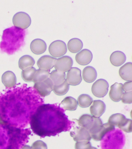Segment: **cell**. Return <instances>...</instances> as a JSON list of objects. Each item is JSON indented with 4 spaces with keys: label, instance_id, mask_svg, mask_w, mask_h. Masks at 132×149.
<instances>
[{
    "label": "cell",
    "instance_id": "cell-8",
    "mask_svg": "<svg viewBox=\"0 0 132 149\" xmlns=\"http://www.w3.org/2000/svg\"><path fill=\"white\" fill-rule=\"evenodd\" d=\"M109 85L106 80L99 79L93 84L91 91L95 96L103 97L105 96L108 91Z\"/></svg>",
    "mask_w": 132,
    "mask_h": 149
},
{
    "label": "cell",
    "instance_id": "cell-9",
    "mask_svg": "<svg viewBox=\"0 0 132 149\" xmlns=\"http://www.w3.org/2000/svg\"><path fill=\"white\" fill-rule=\"evenodd\" d=\"M48 50L51 55L55 58H58L66 53L67 45L63 41L55 40L50 44Z\"/></svg>",
    "mask_w": 132,
    "mask_h": 149
},
{
    "label": "cell",
    "instance_id": "cell-16",
    "mask_svg": "<svg viewBox=\"0 0 132 149\" xmlns=\"http://www.w3.org/2000/svg\"><path fill=\"white\" fill-rule=\"evenodd\" d=\"M90 108L91 115L94 117L99 118L104 113L106 110V105L101 100H94Z\"/></svg>",
    "mask_w": 132,
    "mask_h": 149
},
{
    "label": "cell",
    "instance_id": "cell-32",
    "mask_svg": "<svg viewBox=\"0 0 132 149\" xmlns=\"http://www.w3.org/2000/svg\"><path fill=\"white\" fill-rule=\"evenodd\" d=\"M132 120L126 118L117 126L125 132L131 133L132 131Z\"/></svg>",
    "mask_w": 132,
    "mask_h": 149
},
{
    "label": "cell",
    "instance_id": "cell-10",
    "mask_svg": "<svg viewBox=\"0 0 132 149\" xmlns=\"http://www.w3.org/2000/svg\"><path fill=\"white\" fill-rule=\"evenodd\" d=\"M115 128L114 126L111 125L108 123L103 124L97 127L92 132L90 133L91 138L97 141H101L106 133L114 130Z\"/></svg>",
    "mask_w": 132,
    "mask_h": 149
},
{
    "label": "cell",
    "instance_id": "cell-18",
    "mask_svg": "<svg viewBox=\"0 0 132 149\" xmlns=\"http://www.w3.org/2000/svg\"><path fill=\"white\" fill-rule=\"evenodd\" d=\"M2 81L4 86L8 88H14L17 84V79L15 74L11 71H8L3 74Z\"/></svg>",
    "mask_w": 132,
    "mask_h": 149
},
{
    "label": "cell",
    "instance_id": "cell-14",
    "mask_svg": "<svg viewBox=\"0 0 132 149\" xmlns=\"http://www.w3.org/2000/svg\"><path fill=\"white\" fill-rule=\"evenodd\" d=\"M57 59L48 55L41 57L38 60L37 65L40 69L50 71L55 65Z\"/></svg>",
    "mask_w": 132,
    "mask_h": 149
},
{
    "label": "cell",
    "instance_id": "cell-23",
    "mask_svg": "<svg viewBox=\"0 0 132 149\" xmlns=\"http://www.w3.org/2000/svg\"><path fill=\"white\" fill-rule=\"evenodd\" d=\"M49 78L51 80L54 86H59L65 81L66 74L64 73L54 70L50 74Z\"/></svg>",
    "mask_w": 132,
    "mask_h": 149
},
{
    "label": "cell",
    "instance_id": "cell-31",
    "mask_svg": "<svg viewBox=\"0 0 132 149\" xmlns=\"http://www.w3.org/2000/svg\"><path fill=\"white\" fill-rule=\"evenodd\" d=\"M126 117L123 114L116 113L111 115L109 118L108 123L113 126H117Z\"/></svg>",
    "mask_w": 132,
    "mask_h": 149
},
{
    "label": "cell",
    "instance_id": "cell-26",
    "mask_svg": "<svg viewBox=\"0 0 132 149\" xmlns=\"http://www.w3.org/2000/svg\"><path fill=\"white\" fill-rule=\"evenodd\" d=\"M35 63V61L29 55H24L20 58L19 61V66L22 70L33 67Z\"/></svg>",
    "mask_w": 132,
    "mask_h": 149
},
{
    "label": "cell",
    "instance_id": "cell-1",
    "mask_svg": "<svg viewBox=\"0 0 132 149\" xmlns=\"http://www.w3.org/2000/svg\"><path fill=\"white\" fill-rule=\"evenodd\" d=\"M43 99L34 89L24 84L0 92V117L3 123L25 129Z\"/></svg>",
    "mask_w": 132,
    "mask_h": 149
},
{
    "label": "cell",
    "instance_id": "cell-25",
    "mask_svg": "<svg viewBox=\"0 0 132 149\" xmlns=\"http://www.w3.org/2000/svg\"><path fill=\"white\" fill-rule=\"evenodd\" d=\"M83 47V42L79 38H72L68 42V49L72 53H76L79 52L82 49Z\"/></svg>",
    "mask_w": 132,
    "mask_h": 149
},
{
    "label": "cell",
    "instance_id": "cell-30",
    "mask_svg": "<svg viewBox=\"0 0 132 149\" xmlns=\"http://www.w3.org/2000/svg\"><path fill=\"white\" fill-rule=\"evenodd\" d=\"M36 70L33 67L23 70L21 72V76L23 80L26 82L33 81V77Z\"/></svg>",
    "mask_w": 132,
    "mask_h": 149
},
{
    "label": "cell",
    "instance_id": "cell-28",
    "mask_svg": "<svg viewBox=\"0 0 132 149\" xmlns=\"http://www.w3.org/2000/svg\"><path fill=\"white\" fill-rule=\"evenodd\" d=\"M93 100L90 95L86 94H81L77 99V104L82 108H87L92 104Z\"/></svg>",
    "mask_w": 132,
    "mask_h": 149
},
{
    "label": "cell",
    "instance_id": "cell-2",
    "mask_svg": "<svg viewBox=\"0 0 132 149\" xmlns=\"http://www.w3.org/2000/svg\"><path fill=\"white\" fill-rule=\"evenodd\" d=\"M64 112L57 104L41 105L31 118L30 123L32 131L44 138L69 131L73 122L69 120Z\"/></svg>",
    "mask_w": 132,
    "mask_h": 149
},
{
    "label": "cell",
    "instance_id": "cell-27",
    "mask_svg": "<svg viewBox=\"0 0 132 149\" xmlns=\"http://www.w3.org/2000/svg\"><path fill=\"white\" fill-rule=\"evenodd\" d=\"M50 74V71L40 69L36 70L33 77V81L35 83L44 81L49 78Z\"/></svg>",
    "mask_w": 132,
    "mask_h": 149
},
{
    "label": "cell",
    "instance_id": "cell-37",
    "mask_svg": "<svg viewBox=\"0 0 132 149\" xmlns=\"http://www.w3.org/2000/svg\"><path fill=\"white\" fill-rule=\"evenodd\" d=\"M21 149H32V148H31V147L29 146L28 145H25Z\"/></svg>",
    "mask_w": 132,
    "mask_h": 149
},
{
    "label": "cell",
    "instance_id": "cell-17",
    "mask_svg": "<svg viewBox=\"0 0 132 149\" xmlns=\"http://www.w3.org/2000/svg\"><path fill=\"white\" fill-rule=\"evenodd\" d=\"M122 86V84L116 82L111 86L109 96L112 101L117 102L121 100L124 93Z\"/></svg>",
    "mask_w": 132,
    "mask_h": 149
},
{
    "label": "cell",
    "instance_id": "cell-24",
    "mask_svg": "<svg viewBox=\"0 0 132 149\" xmlns=\"http://www.w3.org/2000/svg\"><path fill=\"white\" fill-rule=\"evenodd\" d=\"M60 104L65 110L75 111L78 105L77 100L70 96L67 97L64 99Z\"/></svg>",
    "mask_w": 132,
    "mask_h": 149
},
{
    "label": "cell",
    "instance_id": "cell-3",
    "mask_svg": "<svg viewBox=\"0 0 132 149\" xmlns=\"http://www.w3.org/2000/svg\"><path fill=\"white\" fill-rule=\"evenodd\" d=\"M32 132L0 123V149H18L28 141Z\"/></svg>",
    "mask_w": 132,
    "mask_h": 149
},
{
    "label": "cell",
    "instance_id": "cell-15",
    "mask_svg": "<svg viewBox=\"0 0 132 149\" xmlns=\"http://www.w3.org/2000/svg\"><path fill=\"white\" fill-rule=\"evenodd\" d=\"M93 59L91 51L88 49H84L76 54L75 59L76 62L81 65L85 66L90 63Z\"/></svg>",
    "mask_w": 132,
    "mask_h": 149
},
{
    "label": "cell",
    "instance_id": "cell-4",
    "mask_svg": "<svg viewBox=\"0 0 132 149\" xmlns=\"http://www.w3.org/2000/svg\"><path fill=\"white\" fill-rule=\"evenodd\" d=\"M25 36L26 31L15 26L6 29L0 43L1 51L9 55L13 54L23 45Z\"/></svg>",
    "mask_w": 132,
    "mask_h": 149
},
{
    "label": "cell",
    "instance_id": "cell-19",
    "mask_svg": "<svg viewBox=\"0 0 132 149\" xmlns=\"http://www.w3.org/2000/svg\"><path fill=\"white\" fill-rule=\"evenodd\" d=\"M30 49L35 54H42L47 49V45L44 41L41 39H36L32 41L30 44Z\"/></svg>",
    "mask_w": 132,
    "mask_h": 149
},
{
    "label": "cell",
    "instance_id": "cell-38",
    "mask_svg": "<svg viewBox=\"0 0 132 149\" xmlns=\"http://www.w3.org/2000/svg\"><path fill=\"white\" fill-rule=\"evenodd\" d=\"M89 149H98L97 148L95 147H92L91 146V148H90Z\"/></svg>",
    "mask_w": 132,
    "mask_h": 149
},
{
    "label": "cell",
    "instance_id": "cell-20",
    "mask_svg": "<svg viewBox=\"0 0 132 149\" xmlns=\"http://www.w3.org/2000/svg\"><path fill=\"white\" fill-rule=\"evenodd\" d=\"M126 57L125 54L120 51H116L111 54L110 58L111 63L113 66H119L126 61Z\"/></svg>",
    "mask_w": 132,
    "mask_h": 149
},
{
    "label": "cell",
    "instance_id": "cell-13",
    "mask_svg": "<svg viewBox=\"0 0 132 149\" xmlns=\"http://www.w3.org/2000/svg\"><path fill=\"white\" fill-rule=\"evenodd\" d=\"M66 80L71 86L79 84L82 81L81 70L77 68H72L67 73Z\"/></svg>",
    "mask_w": 132,
    "mask_h": 149
},
{
    "label": "cell",
    "instance_id": "cell-7",
    "mask_svg": "<svg viewBox=\"0 0 132 149\" xmlns=\"http://www.w3.org/2000/svg\"><path fill=\"white\" fill-rule=\"evenodd\" d=\"M53 83L49 78L42 81L35 83L33 88L40 96L46 97L49 95L53 91Z\"/></svg>",
    "mask_w": 132,
    "mask_h": 149
},
{
    "label": "cell",
    "instance_id": "cell-36",
    "mask_svg": "<svg viewBox=\"0 0 132 149\" xmlns=\"http://www.w3.org/2000/svg\"><path fill=\"white\" fill-rule=\"evenodd\" d=\"M122 88L124 91L128 92L132 90V81H128L125 82L122 86Z\"/></svg>",
    "mask_w": 132,
    "mask_h": 149
},
{
    "label": "cell",
    "instance_id": "cell-29",
    "mask_svg": "<svg viewBox=\"0 0 132 149\" xmlns=\"http://www.w3.org/2000/svg\"><path fill=\"white\" fill-rule=\"evenodd\" d=\"M69 88V85L67 82L66 79L64 82L59 85L54 86L53 91L55 94L59 95H64L66 94Z\"/></svg>",
    "mask_w": 132,
    "mask_h": 149
},
{
    "label": "cell",
    "instance_id": "cell-34",
    "mask_svg": "<svg viewBox=\"0 0 132 149\" xmlns=\"http://www.w3.org/2000/svg\"><path fill=\"white\" fill-rule=\"evenodd\" d=\"M122 101L124 103L131 104L132 103V91L125 92L122 96Z\"/></svg>",
    "mask_w": 132,
    "mask_h": 149
},
{
    "label": "cell",
    "instance_id": "cell-5",
    "mask_svg": "<svg viewBox=\"0 0 132 149\" xmlns=\"http://www.w3.org/2000/svg\"><path fill=\"white\" fill-rule=\"evenodd\" d=\"M79 125L88 130L90 133L97 127L103 124L102 120L99 118L94 117L88 114L82 115L78 120H76Z\"/></svg>",
    "mask_w": 132,
    "mask_h": 149
},
{
    "label": "cell",
    "instance_id": "cell-6",
    "mask_svg": "<svg viewBox=\"0 0 132 149\" xmlns=\"http://www.w3.org/2000/svg\"><path fill=\"white\" fill-rule=\"evenodd\" d=\"M31 22L32 21L29 15L23 12L16 13L12 19L14 26L21 30H24L27 29L30 25Z\"/></svg>",
    "mask_w": 132,
    "mask_h": 149
},
{
    "label": "cell",
    "instance_id": "cell-11",
    "mask_svg": "<svg viewBox=\"0 0 132 149\" xmlns=\"http://www.w3.org/2000/svg\"><path fill=\"white\" fill-rule=\"evenodd\" d=\"M70 135L76 142L90 141L91 139L88 130L80 126L74 127L73 131L70 132Z\"/></svg>",
    "mask_w": 132,
    "mask_h": 149
},
{
    "label": "cell",
    "instance_id": "cell-35",
    "mask_svg": "<svg viewBox=\"0 0 132 149\" xmlns=\"http://www.w3.org/2000/svg\"><path fill=\"white\" fill-rule=\"evenodd\" d=\"M32 149H47V144L41 141H37L32 144Z\"/></svg>",
    "mask_w": 132,
    "mask_h": 149
},
{
    "label": "cell",
    "instance_id": "cell-12",
    "mask_svg": "<svg viewBox=\"0 0 132 149\" xmlns=\"http://www.w3.org/2000/svg\"><path fill=\"white\" fill-rule=\"evenodd\" d=\"M73 64V61L71 57L63 56L57 59L54 67L56 70L65 73L72 68Z\"/></svg>",
    "mask_w": 132,
    "mask_h": 149
},
{
    "label": "cell",
    "instance_id": "cell-33",
    "mask_svg": "<svg viewBox=\"0 0 132 149\" xmlns=\"http://www.w3.org/2000/svg\"><path fill=\"white\" fill-rule=\"evenodd\" d=\"M91 147L90 141L76 142L75 145V149H89Z\"/></svg>",
    "mask_w": 132,
    "mask_h": 149
},
{
    "label": "cell",
    "instance_id": "cell-21",
    "mask_svg": "<svg viewBox=\"0 0 132 149\" xmlns=\"http://www.w3.org/2000/svg\"><path fill=\"white\" fill-rule=\"evenodd\" d=\"M119 74L124 80L131 81L132 80V63L131 62L126 63L120 67L119 70Z\"/></svg>",
    "mask_w": 132,
    "mask_h": 149
},
{
    "label": "cell",
    "instance_id": "cell-22",
    "mask_svg": "<svg viewBox=\"0 0 132 149\" xmlns=\"http://www.w3.org/2000/svg\"><path fill=\"white\" fill-rule=\"evenodd\" d=\"M83 78L86 82H93L97 77V72L94 68L91 66L86 67L83 70Z\"/></svg>",
    "mask_w": 132,
    "mask_h": 149
}]
</instances>
